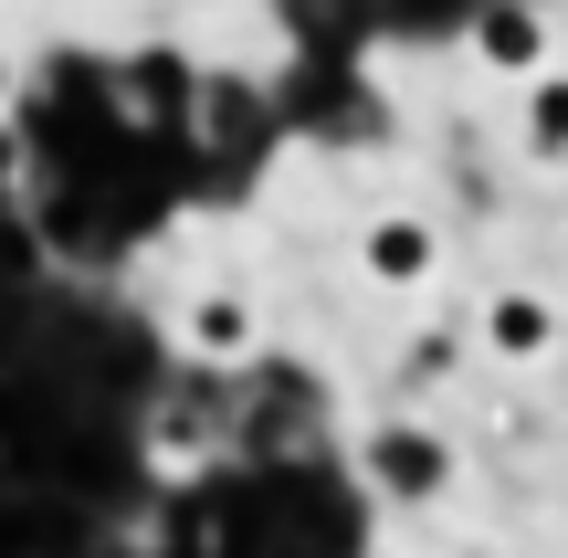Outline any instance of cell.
<instances>
[{
  "label": "cell",
  "mask_w": 568,
  "mask_h": 558,
  "mask_svg": "<svg viewBox=\"0 0 568 558\" xmlns=\"http://www.w3.org/2000/svg\"><path fill=\"white\" fill-rule=\"evenodd\" d=\"M190 105H201V138L211 148H232V138H253V84H232V74H190Z\"/></svg>",
  "instance_id": "cell-7"
},
{
  "label": "cell",
  "mask_w": 568,
  "mask_h": 558,
  "mask_svg": "<svg viewBox=\"0 0 568 558\" xmlns=\"http://www.w3.org/2000/svg\"><path fill=\"white\" fill-rule=\"evenodd\" d=\"M180 348L201 358V369H243V358H264V306L222 274V285H201L180 306Z\"/></svg>",
  "instance_id": "cell-2"
},
{
  "label": "cell",
  "mask_w": 568,
  "mask_h": 558,
  "mask_svg": "<svg viewBox=\"0 0 568 558\" xmlns=\"http://www.w3.org/2000/svg\"><path fill=\"white\" fill-rule=\"evenodd\" d=\"M126 95H138V105H126V116H180V105H190V63L180 53H138V63H126Z\"/></svg>",
  "instance_id": "cell-8"
},
{
  "label": "cell",
  "mask_w": 568,
  "mask_h": 558,
  "mask_svg": "<svg viewBox=\"0 0 568 558\" xmlns=\"http://www.w3.org/2000/svg\"><path fill=\"white\" fill-rule=\"evenodd\" d=\"M0 190H21V126H11V105H0Z\"/></svg>",
  "instance_id": "cell-10"
},
{
  "label": "cell",
  "mask_w": 568,
  "mask_h": 558,
  "mask_svg": "<svg viewBox=\"0 0 568 558\" xmlns=\"http://www.w3.org/2000/svg\"><path fill=\"white\" fill-rule=\"evenodd\" d=\"M432 274H443V232H432L422 211H379V222H358V285L432 295Z\"/></svg>",
  "instance_id": "cell-1"
},
{
  "label": "cell",
  "mask_w": 568,
  "mask_h": 558,
  "mask_svg": "<svg viewBox=\"0 0 568 558\" xmlns=\"http://www.w3.org/2000/svg\"><path fill=\"white\" fill-rule=\"evenodd\" d=\"M368 475H379L389 496H432V485H443V454H432V433H400V422H389V433L368 443Z\"/></svg>",
  "instance_id": "cell-6"
},
{
  "label": "cell",
  "mask_w": 568,
  "mask_h": 558,
  "mask_svg": "<svg viewBox=\"0 0 568 558\" xmlns=\"http://www.w3.org/2000/svg\"><path fill=\"white\" fill-rule=\"evenodd\" d=\"M432 379H453V337H422L410 348V390H432Z\"/></svg>",
  "instance_id": "cell-9"
},
{
  "label": "cell",
  "mask_w": 568,
  "mask_h": 558,
  "mask_svg": "<svg viewBox=\"0 0 568 558\" xmlns=\"http://www.w3.org/2000/svg\"><path fill=\"white\" fill-rule=\"evenodd\" d=\"M527 95H516V148H527L537 169H568V74L558 63H537V74H516Z\"/></svg>",
  "instance_id": "cell-5"
},
{
  "label": "cell",
  "mask_w": 568,
  "mask_h": 558,
  "mask_svg": "<svg viewBox=\"0 0 568 558\" xmlns=\"http://www.w3.org/2000/svg\"><path fill=\"white\" fill-rule=\"evenodd\" d=\"M464 42H474V63H485V74H537V63L558 53V21L537 11V0H485Z\"/></svg>",
  "instance_id": "cell-4"
},
{
  "label": "cell",
  "mask_w": 568,
  "mask_h": 558,
  "mask_svg": "<svg viewBox=\"0 0 568 558\" xmlns=\"http://www.w3.org/2000/svg\"><path fill=\"white\" fill-rule=\"evenodd\" d=\"M21 95V63H11V42H0V105H11Z\"/></svg>",
  "instance_id": "cell-11"
},
{
  "label": "cell",
  "mask_w": 568,
  "mask_h": 558,
  "mask_svg": "<svg viewBox=\"0 0 568 558\" xmlns=\"http://www.w3.org/2000/svg\"><path fill=\"white\" fill-rule=\"evenodd\" d=\"M558 337H568V316H558L537 285H495V295H485V316H474V348L506 358V369H537Z\"/></svg>",
  "instance_id": "cell-3"
}]
</instances>
